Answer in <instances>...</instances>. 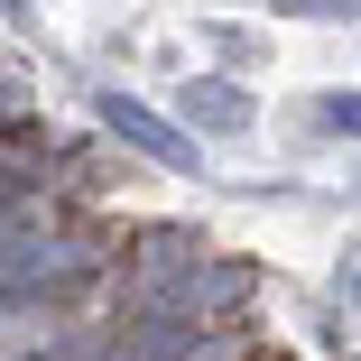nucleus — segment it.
Masks as SVG:
<instances>
[{
  "label": "nucleus",
  "instance_id": "nucleus-3",
  "mask_svg": "<svg viewBox=\"0 0 361 361\" xmlns=\"http://www.w3.org/2000/svg\"><path fill=\"white\" fill-rule=\"evenodd\" d=\"M176 111H185V139H195V130H204V139H241V130H250V93H241L232 75H185Z\"/></svg>",
  "mask_w": 361,
  "mask_h": 361
},
{
  "label": "nucleus",
  "instance_id": "nucleus-2",
  "mask_svg": "<svg viewBox=\"0 0 361 361\" xmlns=\"http://www.w3.org/2000/svg\"><path fill=\"white\" fill-rule=\"evenodd\" d=\"M93 111H102V130H111V139H130L139 158H158V167H195V139H185L176 121H158L139 93H93Z\"/></svg>",
  "mask_w": 361,
  "mask_h": 361
},
{
  "label": "nucleus",
  "instance_id": "nucleus-7",
  "mask_svg": "<svg viewBox=\"0 0 361 361\" xmlns=\"http://www.w3.org/2000/svg\"><path fill=\"white\" fill-rule=\"evenodd\" d=\"M0 10H28V0H0Z\"/></svg>",
  "mask_w": 361,
  "mask_h": 361
},
{
  "label": "nucleus",
  "instance_id": "nucleus-5",
  "mask_svg": "<svg viewBox=\"0 0 361 361\" xmlns=\"http://www.w3.org/2000/svg\"><path fill=\"white\" fill-rule=\"evenodd\" d=\"M278 10H297V19H352L361 0H278Z\"/></svg>",
  "mask_w": 361,
  "mask_h": 361
},
{
  "label": "nucleus",
  "instance_id": "nucleus-4",
  "mask_svg": "<svg viewBox=\"0 0 361 361\" xmlns=\"http://www.w3.org/2000/svg\"><path fill=\"white\" fill-rule=\"evenodd\" d=\"M315 130H334V139H361V93H324V102H315Z\"/></svg>",
  "mask_w": 361,
  "mask_h": 361
},
{
  "label": "nucleus",
  "instance_id": "nucleus-1",
  "mask_svg": "<svg viewBox=\"0 0 361 361\" xmlns=\"http://www.w3.org/2000/svg\"><path fill=\"white\" fill-rule=\"evenodd\" d=\"M130 297H139V315H185V324H204V315H223V306H241V297H250V269L204 259L195 241L158 232V241H149V259H139V278H130Z\"/></svg>",
  "mask_w": 361,
  "mask_h": 361
},
{
  "label": "nucleus",
  "instance_id": "nucleus-6",
  "mask_svg": "<svg viewBox=\"0 0 361 361\" xmlns=\"http://www.w3.org/2000/svg\"><path fill=\"white\" fill-rule=\"evenodd\" d=\"M352 306H361V259H352Z\"/></svg>",
  "mask_w": 361,
  "mask_h": 361
}]
</instances>
